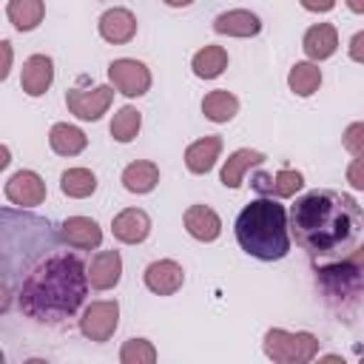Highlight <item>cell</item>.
Segmentation results:
<instances>
[{"label": "cell", "instance_id": "1", "mask_svg": "<svg viewBox=\"0 0 364 364\" xmlns=\"http://www.w3.org/2000/svg\"><path fill=\"white\" fill-rule=\"evenodd\" d=\"M290 233L316 262H338L364 242V208L341 191H310L290 208Z\"/></svg>", "mask_w": 364, "mask_h": 364}, {"label": "cell", "instance_id": "2", "mask_svg": "<svg viewBox=\"0 0 364 364\" xmlns=\"http://www.w3.org/2000/svg\"><path fill=\"white\" fill-rule=\"evenodd\" d=\"M88 284V267L80 256L54 253L26 276L17 290V304L34 321H65L82 307Z\"/></svg>", "mask_w": 364, "mask_h": 364}, {"label": "cell", "instance_id": "3", "mask_svg": "<svg viewBox=\"0 0 364 364\" xmlns=\"http://www.w3.org/2000/svg\"><path fill=\"white\" fill-rule=\"evenodd\" d=\"M236 242L253 259H284L290 250V225L284 205H279L273 196L245 205L236 216Z\"/></svg>", "mask_w": 364, "mask_h": 364}, {"label": "cell", "instance_id": "4", "mask_svg": "<svg viewBox=\"0 0 364 364\" xmlns=\"http://www.w3.org/2000/svg\"><path fill=\"white\" fill-rule=\"evenodd\" d=\"M264 355L279 364H307L318 355V338L313 333H287V330H267L264 333Z\"/></svg>", "mask_w": 364, "mask_h": 364}, {"label": "cell", "instance_id": "5", "mask_svg": "<svg viewBox=\"0 0 364 364\" xmlns=\"http://www.w3.org/2000/svg\"><path fill=\"white\" fill-rule=\"evenodd\" d=\"M119 324V304L114 299L91 301L80 318V333L88 341H108Z\"/></svg>", "mask_w": 364, "mask_h": 364}, {"label": "cell", "instance_id": "6", "mask_svg": "<svg viewBox=\"0 0 364 364\" xmlns=\"http://www.w3.org/2000/svg\"><path fill=\"white\" fill-rule=\"evenodd\" d=\"M108 80L125 97H142L151 88V71H148V65L139 63V60H131V57L114 60L108 65Z\"/></svg>", "mask_w": 364, "mask_h": 364}, {"label": "cell", "instance_id": "7", "mask_svg": "<svg viewBox=\"0 0 364 364\" xmlns=\"http://www.w3.org/2000/svg\"><path fill=\"white\" fill-rule=\"evenodd\" d=\"M111 100H114V91L108 88V85H97V88H68L65 91V105H68V111L77 117V119H88V122H94V119H100L105 111H108V105H111Z\"/></svg>", "mask_w": 364, "mask_h": 364}, {"label": "cell", "instance_id": "8", "mask_svg": "<svg viewBox=\"0 0 364 364\" xmlns=\"http://www.w3.org/2000/svg\"><path fill=\"white\" fill-rule=\"evenodd\" d=\"M6 199L11 205H20V208L43 205V199H46V182L34 171H17L6 182Z\"/></svg>", "mask_w": 364, "mask_h": 364}, {"label": "cell", "instance_id": "9", "mask_svg": "<svg viewBox=\"0 0 364 364\" xmlns=\"http://www.w3.org/2000/svg\"><path fill=\"white\" fill-rule=\"evenodd\" d=\"M145 279V287L156 296H173L182 282H185V270L182 264H176L173 259H159V262H151L142 273Z\"/></svg>", "mask_w": 364, "mask_h": 364}, {"label": "cell", "instance_id": "10", "mask_svg": "<svg viewBox=\"0 0 364 364\" xmlns=\"http://www.w3.org/2000/svg\"><path fill=\"white\" fill-rule=\"evenodd\" d=\"M304 185V176L293 168H282L279 173H253L250 179V188L259 191L262 196H273V199H287L293 196L299 188Z\"/></svg>", "mask_w": 364, "mask_h": 364}, {"label": "cell", "instance_id": "11", "mask_svg": "<svg viewBox=\"0 0 364 364\" xmlns=\"http://www.w3.org/2000/svg\"><path fill=\"white\" fill-rule=\"evenodd\" d=\"M111 230H114V239H119L125 245H139L151 233V216L142 208H125L114 216Z\"/></svg>", "mask_w": 364, "mask_h": 364}, {"label": "cell", "instance_id": "12", "mask_svg": "<svg viewBox=\"0 0 364 364\" xmlns=\"http://www.w3.org/2000/svg\"><path fill=\"white\" fill-rule=\"evenodd\" d=\"M60 239L68 242V245L77 247V250H94V247H100V242H102V230H100V225H97L94 219H88V216H68V219L60 225Z\"/></svg>", "mask_w": 364, "mask_h": 364}, {"label": "cell", "instance_id": "13", "mask_svg": "<svg viewBox=\"0 0 364 364\" xmlns=\"http://www.w3.org/2000/svg\"><path fill=\"white\" fill-rule=\"evenodd\" d=\"M134 34H136V17L128 9L114 6L100 17V37L102 40H108L114 46H122V43H131Z\"/></svg>", "mask_w": 364, "mask_h": 364}, {"label": "cell", "instance_id": "14", "mask_svg": "<svg viewBox=\"0 0 364 364\" xmlns=\"http://www.w3.org/2000/svg\"><path fill=\"white\" fill-rule=\"evenodd\" d=\"M54 80V63L51 57L46 54H31L26 63H23V71H20V85L28 97H40L48 91Z\"/></svg>", "mask_w": 364, "mask_h": 364}, {"label": "cell", "instance_id": "15", "mask_svg": "<svg viewBox=\"0 0 364 364\" xmlns=\"http://www.w3.org/2000/svg\"><path fill=\"white\" fill-rule=\"evenodd\" d=\"M119 276H122V256H119V250H102L88 264V282H91L94 290L117 287Z\"/></svg>", "mask_w": 364, "mask_h": 364}, {"label": "cell", "instance_id": "16", "mask_svg": "<svg viewBox=\"0 0 364 364\" xmlns=\"http://www.w3.org/2000/svg\"><path fill=\"white\" fill-rule=\"evenodd\" d=\"M185 230L199 242H213L222 233V219L208 205H191L185 210Z\"/></svg>", "mask_w": 364, "mask_h": 364}, {"label": "cell", "instance_id": "17", "mask_svg": "<svg viewBox=\"0 0 364 364\" xmlns=\"http://www.w3.org/2000/svg\"><path fill=\"white\" fill-rule=\"evenodd\" d=\"M213 31L228 37H253L262 31V20L247 9H230L213 20Z\"/></svg>", "mask_w": 364, "mask_h": 364}, {"label": "cell", "instance_id": "18", "mask_svg": "<svg viewBox=\"0 0 364 364\" xmlns=\"http://www.w3.org/2000/svg\"><path fill=\"white\" fill-rule=\"evenodd\" d=\"M301 48L310 60H327L336 54L338 48V31L336 26L330 23H316L304 31V40H301Z\"/></svg>", "mask_w": 364, "mask_h": 364}, {"label": "cell", "instance_id": "19", "mask_svg": "<svg viewBox=\"0 0 364 364\" xmlns=\"http://www.w3.org/2000/svg\"><path fill=\"white\" fill-rule=\"evenodd\" d=\"M219 151H222V139L219 136H202L196 142L188 145L185 151V165L191 173H208L216 159H219Z\"/></svg>", "mask_w": 364, "mask_h": 364}, {"label": "cell", "instance_id": "20", "mask_svg": "<svg viewBox=\"0 0 364 364\" xmlns=\"http://www.w3.org/2000/svg\"><path fill=\"white\" fill-rule=\"evenodd\" d=\"M262 162H264V154H262V151L239 148V151H233V154L225 159L219 179H222L225 188H239L242 179H245V171H247L250 165H262Z\"/></svg>", "mask_w": 364, "mask_h": 364}, {"label": "cell", "instance_id": "21", "mask_svg": "<svg viewBox=\"0 0 364 364\" xmlns=\"http://www.w3.org/2000/svg\"><path fill=\"white\" fill-rule=\"evenodd\" d=\"M48 145H51V151L60 154V156H77V154L85 151L88 136H85L80 128L68 125V122H57V125H51V131H48Z\"/></svg>", "mask_w": 364, "mask_h": 364}, {"label": "cell", "instance_id": "22", "mask_svg": "<svg viewBox=\"0 0 364 364\" xmlns=\"http://www.w3.org/2000/svg\"><path fill=\"white\" fill-rule=\"evenodd\" d=\"M46 14V3L43 0H9L6 6V17L17 31H31L43 23Z\"/></svg>", "mask_w": 364, "mask_h": 364}, {"label": "cell", "instance_id": "23", "mask_svg": "<svg viewBox=\"0 0 364 364\" xmlns=\"http://www.w3.org/2000/svg\"><path fill=\"white\" fill-rule=\"evenodd\" d=\"M236 111H239V100L228 88H216V91L205 94V100H202V114L210 122H230L236 117Z\"/></svg>", "mask_w": 364, "mask_h": 364}, {"label": "cell", "instance_id": "24", "mask_svg": "<svg viewBox=\"0 0 364 364\" xmlns=\"http://www.w3.org/2000/svg\"><path fill=\"white\" fill-rule=\"evenodd\" d=\"M156 182H159V168L154 162L139 159V162H131L122 171V185L131 193H151L156 188Z\"/></svg>", "mask_w": 364, "mask_h": 364}, {"label": "cell", "instance_id": "25", "mask_svg": "<svg viewBox=\"0 0 364 364\" xmlns=\"http://www.w3.org/2000/svg\"><path fill=\"white\" fill-rule=\"evenodd\" d=\"M191 68H193L196 77L213 80V77H219V74L228 68V51H225L222 46H205V48H199V51L193 54Z\"/></svg>", "mask_w": 364, "mask_h": 364}, {"label": "cell", "instance_id": "26", "mask_svg": "<svg viewBox=\"0 0 364 364\" xmlns=\"http://www.w3.org/2000/svg\"><path fill=\"white\" fill-rule=\"evenodd\" d=\"M287 85H290L293 94L310 97V94H316L318 85H321V68H318L316 63H296V65L290 68V74H287Z\"/></svg>", "mask_w": 364, "mask_h": 364}, {"label": "cell", "instance_id": "27", "mask_svg": "<svg viewBox=\"0 0 364 364\" xmlns=\"http://www.w3.org/2000/svg\"><path fill=\"white\" fill-rule=\"evenodd\" d=\"M60 191L71 199H85L97 191V176L88 168H68L60 176Z\"/></svg>", "mask_w": 364, "mask_h": 364}, {"label": "cell", "instance_id": "28", "mask_svg": "<svg viewBox=\"0 0 364 364\" xmlns=\"http://www.w3.org/2000/svg\"><path fill=\"white\" fill-rule=\"evenodd\" d=\"M139 125H142V114L134 105H122L111 119V136L117 142H131L139 134Z\"/></svg>", "mask_w": 364, "mask_h": 364}, {"label": "cell", "instance_id": "29", "mask_svg": "<svg viewBox=\"0 0 364 364\" xmlns=\"http://www.w3.org/2000/svg\"><path fill=\"white\" fill-rule=\"evenodd\" d=\"M119 361L122 364H154L156 361V350L148 338H128L119 350Z\"/></svg>", "mask_w": 364, "mask_h": 364}, {"label": "cell", "instance_id": "30", "mask_svg": "<svg viewBox=\"0 0 364 364\" xmlns=\"http://www.w3.org/2000/svg\"><path fill=\"white\" fill-rule=\"evenodd\" d=\"M344 148H347L355 159L364 156V122L347 125V131H344Z\"/></svg>", "mask_w": 364, "mask_h": 364}, {"label": "cell", "instance_id": "31", "mask_svg": "<svg viewBox=\"0 0 364 364\" xmlns=\"http://www.w3.org/2000/svg\"><path fill=\"white\" fill-rule=\"evenodd\" d=\"M347 182H350L353 188L364 191V156H361V159H353V162L347 165Z\"/></svg>", "mask_w": 364, "mask_h": 364}, {"label": "cell", "instance_id": "32", "mask_svg": "<svg viewBox=\"0 0 364 364\" xmlns=\"http://www.w3.org/2000/svg\"><path fill=\"white\" fill-rule=\"evenodd\" d=\"M347 51H350V60H355V63H364V31H355V34L350 37V46H347Z\"/></svg>", "mask_w": 364, "mask_h": 364}, {"label": "cell", "instance_id": "33", "mask_svg": "<svg viewBox=\"0 0 364 364\" xmlns=\"http://www.w3.org/2000/svg\"><path fill=\"white\" fill-rule=\"evenodd\" d=\"M301 6H304L307 11H318V14H324V11H330V9L336 6V0H301Z\"/></svg>", "mask_w": 364, "mask_h": 364}, {"label": "cell", "instance_id": "34", "mask_svg": "<svg viewBox=\"0 0 364 364\" xmlns=\"http://www.w3.org/2000/svg\"><path fill=\"white\" fill-rule=\"evenodd\" d=\"M0 46H3V68H0V77L6 80V77H9V65H11V43L3 40Z\"/></svg>", "mask_w": 364, "mask_h": 364}, {"label": "cell", "instance_id": "35", "mask_svg": "<svg viewBox=\"0 0 364 364\" xmlns=\"http://www.w3.org/2000/svg\"><path fill=\"white\" fill-rule=\"evenodd\" d=\"M347 6H350V11L364 14V0H347Z\"/></svg>", "mask_w": 364, "mask_h": 364}, {"label": "cell", "instance_id": "36", "mask_svg": "<svg viewBox=\"0 0 364 364\" xmlns=\"http://www.w3.org/2000/svg\"><path fill=\"white\" fill-rule=\"evenodd\" d=\"M162 3H168V6H173V9H182V6H191L193 0H162Z\"/></svg>", "mask_w": 364, "mask_h": 364}]
</instances>
